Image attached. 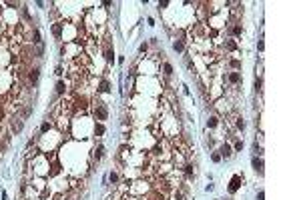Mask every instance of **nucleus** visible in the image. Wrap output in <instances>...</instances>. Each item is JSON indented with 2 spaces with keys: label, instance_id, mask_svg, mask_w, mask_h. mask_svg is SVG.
I'll return each mask as SVG.
<instances>
[{
  "label": "nucleus",
  "instance_id": "nucleus-9",
  "mask_svg": "<svg viewBox=\"0 0 301 200\" xmlns=\"http://www.w3.org/2000/svg\"><path fill=\"white\" fill-rule=\"evenodd\" d=\"M28 78H30V82H32V86L38 82V68H34V70H30V74H28Z\"/></svg>",
  "mask_w": 301,
  "mask_h": 200
},
{
  "label": "nucleus",
  "instance_id": "nucleus-11",
  "mask_svg": "<svg viewBox=\"0 0 301 200\" xmlns=\"http://www.w3.org/2000/svg\"><path fill=\"white\" fill-rule=\"evenodd\" d=\"M64 90H66L64 82H62V80H58V82H56V94H64Z\"/></svg>",
  "mask_w": 301,
  "mask_h": 200
},
{
  "label": "nucleus",
  "instance_id": "nucleus-29",
  "mask_svg": "<svg viewBox=\"0 0 301 200\" xmlns=\"http://www.w3.org/2000/svg\"><path fill=\"white\" fill-rule=\"evenodd\" d=\"M109 178H111V182H117V180H119V176H117V174H111Z\"/></svg>",
  "mask_w": 301,
  "mask_h": 200
},
{
  "label": "nucleus",
  "instance_id": "nucleus-24",
  "mask_svg": "<svg viewBox=\"0 0 301 200\" xmlns=\"http://www.w3.org/2000/svg\"><path fill=\"white\" fill-rule=\"evenodd\" d=\"M253 150H255V152H257V154H261V146H259L257 142H253Z\"/></svg>",
  "mask_w": 301,
  "mask_h": 200
},
{
  "label": "nucleus",
  "instance_id": "nucleus-17",
  "mask_svg": "<svg viewBox=\"0 0 301 200\" xmlns=\"http://www.w3.org/2000/svg\"><path fill=\"white\" fill-rule=\"evenodd\" d=\"M32 42H36V44H40L42 40H40V32H38V28H34V40Z\"/></svg>",
  "mask_w": 301,
  "mask_h": 200
},
{
  "label": "nucleus",
  "instance_id": "nucleus-8",
  "mask_svg": "<svg viewBox=\"0 0 301 200\" xmlns=\"http://www.w3.org/2000/svg\"><path fill=\"white\" fill-rule=\"evenodd\" d=\"M229 82H231V84H239V82H241V74H239V72H231V74H229Z\"/></svg>",
  "mask_w": 301,
  "mask_h": 200
},
{
  "label": "nucleus",
  "instance_id": "nucleus-6",
  "mask_svg": "<svg viewBox=\"0 0 301 200\" xmlns=\"http://www.w3.org/2000/svg\"><path fill=\"white\" fill-rule=\"evenodd\" d=\"M52 34H54L56 40L62 38V24H54V26H52Z\"/></svg>",
  "mask_w": 301,
  "mask_h": 200
},
{
  "label": "nucleus",
  "instance_id": "nucleus-15",
  "mask_svg": "<svg viewBox=\"0 0 301 200\" xmlns=\"http://www.w3.org/2000/svg\"><path fill=\"white\" fill-rule=\"evenodd\" d=\"M113 56H115V52H113V50H111V48H104V58H106V60H109V62H111V60H113Z\"/></svg>",
  "mask_w": 301,
  "mask_h": 200
},
{
  "label": "nucleus",
  "instance_id": "nucleus-28",
  "mask_svg": "<svg viewBox=\"0 0 301 200\" xmlns=\"http://www.w3.org/2000/svg\"><path fill=\"white\" fill-rule=\"evenodd\" d=\"M257 200H265V192H263V190L257 194Z\"/></svg>",
  "mask_w": 301,
  "mask_h": 200
},
{
  "label": "nucleus",
  "instance_id": "nucleus-1",
  "mask_svg": "<svg viewBox=\"0 0 301 200\" xmlns=\"http://www.w3.org/2000/svg\"><path fill=\"white\" fill-rule=\"evenodd\" d=\"M94 116H96V120H106V116H109L106 106L98 102V104H96V110H94Z\"/></svg>",
  "mask_w": 301,
  "mask_h": 200
},
{
  "label": "nucleus",
  "instance_id": "nucleus-20",
  "mask_svg": "<svg viewBox=\"0 0 301 200\" xmlns=\"http://www.w3.org/2000/svg\"><path fill=\"white\" fill-rule=\"evenodd\" d=\"M261 84H263L261 78H255V90H257V92H261Z\"/></svg>",
  "mask_w": 301,
  "mask_h": 200
},
{
  "label": "nucleus",
  "instance_id": "nucleus-18",
  "mask_svg": "<svg viewBox=\"0 0 301 200\" xmlns=\"http://www.w3.org/2000/svg\"><path fill=\"white\" fill-rule=\"evenodd\" d=\"M165 74H167V76H171L173 74V66L169 64V62H165Z\"/></svg>",
  "mask_w": 301,
  "mask_h": 200
},
{
  "label": "nucleus",
  "instance_id": "nucleus-12",
  "mask_svg": "<svg viewBox=\"0 0 301 200\" xmlns=\"http://www.w3.org/2000/svg\"><path fill=\"white\" fill-rule=\"evenodd\" d=\"M94 134H96V136H102V134H104V126H102V124H96V126H94Z\"/></svg>",
  "mask_w": 301,
  "mask_h": 200
},
{
  "label": "nucleus",
  "instance_id": "nucleus-30",
  "mask_svg": "<svg viewBox=\"0 0 301 200\" xmlns=\"http://www.w3.org/2000/svg\"><path fill=\"white\" fill-rule=\"evenodd\" d=\"M211 158H213V162H219V160H221V156H219V154H213Z\"/></svg>",
  "mask_w": 301,
  "mask_h": 200
},
{
  "label": "nucleus",
  "instance_id": "nucleus-23",
  "mask_svg": "<svg viewBox=\"0 0 301 200\" xmlns=\"http://www.w3.org/2000/svg\"><path fill=\"white\" fill-rule=\"evenodd\" d=\"M237 128H241V130L245 128V122H243V118H239V120H237Z\"/></svg>",
  "mask_w": 301,
  "mask_h": 200
},
{
  "label": "nucleus",
  "instance_id": "nucleus-5",
  "mask_svg": "<svg viewBox=\"0 0 301 200\" xmlns=\"http://www.w3.org/2000/svg\"><path fill=\"white\" fill-rule=\"evenodd\" d=\"M219 152H221V154H219V156H221V158H229V156H231V154H233V148H231V146H229V144H223V146H221V148H219Z\"/></svg>",
  "mask_w": 301,
  "mask_h": 200
},
{
  "label": "nucleus",
  "instance_id": "nucleus-3",
  "mask_svg": "<svg viewBox=\"0 0 301 200\" xmlns=\"http://www.w3.org/2000/svg\"><path fill=\"white\" fill-rule=\"evenodd\" d=\"M22 126H24V124H22L20 118H12V122H10V128H12V132H16V134L22 132Z\"/></svg>",
  "mask_w": 301,
  "mask_h": 200
},
{
  "label": "nucleus",
  "instance_id": "nucleus-4",
  "mask_svg": "<svg viewBox=\"0 0 301 200\" xmlns=\"http://www.w3.org/2000/svg\"><path fill=\"white\" fill-rule=\"evenodd\" d=\"M251 164H253V170H255V172L263 174V160H261V158L253 156V158H251Z\"/></svg>",
  "mask_w": 301,
  "mask_h": 200
},
{
  "label": "nucleus",
  "instance_id": "nucleus-7",
  "mask_svg": "<svg viewBox=\"0 0 301 200\" xmlns=\"http://www.w3.org/2000/svg\"><path fill=\"white\" fill-rule=\"evenodd\" d=\"M111 90V84H109V80H100V84H98V92H109Z\"/></svg>",
  "mask_w": 301,
  "mask_h": 200
},
{
  "label": "nucleus",
  "instance_id": "nucleus-25",
  "mask_svg": "<svg viewBox=\"0 0 301 200\" xmlns=\"http://www.w3.org/2000/svg\"><path fill=\"white\" fill-rule=\"evenodd\" d=\"M231 66H233V68H239L241 62H239V60H231Z\"/></svg>",
  "mask_w": 301,
  "mask_h": 200
},
{
  "label": "nucleus",
  "instance_id": "nucleus-14",
  "mask_svg": "<svg viewBox=\"0 0 301 200\" xmlns=\"http://www.w3.org/2000/svg\"><path fill=\"white\" fill-rule=\"evenodd\" d=\"M102 152H104V146H98V148L94 150V158L100 160V158H102Z\"/></svg>",
  "mask_w": 301,
  "mask_h": 200
},
{
  "label": "nucleus",
  "instance_id": "nucleus-2",
  "mask_svg": "<svg viewBox=\"0 0 301 200\" xmlns=\"http://www.w3.org/2000/svg\"><path fill=\"white\" fill-rule=\"evenodd\" d=\"M241 182H243V178H241L239 174H235V176L231 178V186H229V192H237V188L241 186Z\"/></svg>",
  "mask_w": 301,
  "mask_h": 200
},
{
  "label": "nucleus",
  "instance_id": "nucleus-27",
  "mask_svg": "<svg viewBox=\"0 0 301 200\" xmlns=\"http://www.w3.org/2000/svg\"><path fill=\"white\" fill-rule=\"evenodd\" d=\"M227 48H229V50H235L237 46H235V42H227Z\"/></svg>",
  "mask_w": 301,
  "mask_h": 200
},
{
  "label": "nucleus",
  "instance_id": "nucleus-10",
  "mask_svg": "<svg viewBox=\"0 0 301 200\" xmlns=\"http://www.w3.org/2000/svg\"><path fill=\"white\" fill-rule=\"evenodd\" d=\"M173 48H175L177 52H183V48H185V44H183V40H175V42H173Z\"/></svg>",
  "mask_w": 301,
  "mask_h": 200
},
{
  "label": "nucleus",
  "instance_id": "nucleus-26",
  "mask_svg": "<svg viewBox=\"0 0 301 200\" xmlns=\"http://www.w3.org/2000/svg\"><path fill=\"white\" fill-rule=\"evenodd\" d=\"M167 6H169V2H167V0H163V2H159V8H167Z\"/></svg>",
  "mask_w": 301,
  "mask_h": 200
},
{
  "label": "nucleus",
  "instance_id": "nucleus-19",
  "mask_svg": "<svg viewBox=\"0 0 301 200\" xmlns=\"http://www.w3.org/2000/svg\"><path fill=\"white\" fill-rule=\"evenodd\" d=\"M50 130V122H42V126H40V132H48Z\"/></svg>",
  "mask_w": 301,
  "mask_h": 200
},
{
  "label": "nucleus",
  "instance_id": "nucleus-21",
  "mask_svg": "<svg viewBox=\"0 0 301 200\" xmlns=\"http://www.w3.org/2000/svg\"><path fill=\"white\" fill-rule=\"evenodd\" d=\"M231 32H233L235 36H237V34H241V26H233V30H231Z\"/></svg>",
  "mask_w": 301,
  "mask_h": 200
},
{
  "label": "nucleus",
  "instance_id": "nucleus-16",
  "mask_svg": "<svg viewBox=\"0 0 301 200\" xmlns=\"http://www.w3.org/2000/svg\"><path fill=\"white\" fill-rule=\"evenodd\" d=\"M185 174H187V176H193V174H195V168H193V164H187V166H185Z\"/></svg>",
  "mask_w": 301,
  "mask_h": 200
},
{
  "label": "nucleus",
  "instance_id": "nucleus-13",
  "mask_svg": "<svg viewBox=\"0 0 301 200\" xmlns=\"http://www.w3.org/2000/svg\"><path fill=\"white\" fill-rule=\"evenodd\" d=\"M217 122H219V120H217V116H209V120H207V126H209V128H215Z\"/></svg>",
  "mask_w": 301,
  "mask_h": 200
},
{
  "label": "nucleus",
  "instance_id": "nucleus-22",
  "mask_svg": "<svg viewBox=\"0 0 301 200\" xmlns=\"http://www.w3.org/2000/svg\"><path fill=\"white\" fill-rule=\"evenodd\" d=\"M241 148H243V142H241V140H237V142H235V150H237V152H239V150H241Z\"/></svg>",
  "mask_w": 301,
  "mask_h": 200
}]
</instances>
